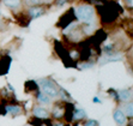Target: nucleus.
<instances>
[{
	"mask_svg": "<svg viewBox=\"0 0 133 126\" xmlns=\"http://www.w3.org/2000/svg\"><path fill=\"white\" fill-rule=\"evenodd\" d=\"M30 21L31 19L28 17L26 13H21L19 16H17V22H18L19 25H22V27H28Z\"/></svg>",
	"mask_w": 133,
	"mask_h": 126,
	"instance_id": "a211bd4d",
	"label": "nucleus"
},
{
	"mask_svg": "<svg viewBox=\"0 0 133 126\" xmlns=\"http://www.w3.org/2000/svg\"><path fill=\"white\" fill-rule=\"evenodd\" d=\"M66 126H68V125H66Z\"/></svg>",
	"mask_w": 133,
	"mask_h": 126,
	"instance_id": "c756f323",
	"label": "nucleus"
},
{
	"mask_svg": "<svg viewBox=\"0 0 133 126\" xmlns=\"http://www.w3.org/2000/svg\"><path fill=\"white\" fill-rule=\"evenodd\" d=\"M36 100L40 106H47L50 103V97H48V96H47L46 94H43L41 90H38V91L36 92Z\"/></svg>",
	"mask_w": 133,
	"mask_h": 126,
	"instance_id": "2eb2a0df",
	"label": "nucleus"
},
{
	"mask_svg": "<svg viewBox=\"0 0 133 126\" xmlns=\"http://www.w3.org/2000/svg\"><path fill=\"white\" fill-rule=\"evenodd\" d=\"M54 49H55L58 56L62 60V62H64V65H65L66 67H76V66H77V64L70 58L68 51L64 47L62 43H60L59 41H55V42H54Z\"/></svg>",
	"mask_w": 133,
	"mask_h": 126,
	"instance_id": "20e7f679",
	"label": "nucleus"
},
{
	"mask_svg": "<svg viewBox=\"0 0 133 126\" xmlns=\"http://www.w3.org/2000/svg\"><path fill=\"white\" fill-rule=\"evenodd\" d=\"M3 30H5V23L0 19V31H3Z\"/></svg>",
	"mask_w": 133,
	"mask_h": 126,
	"instance_id": "cd10ccee",
	"label": "nucleus"
},
{
	"mask_svg": "<svg viewBox=\"0 0 133 126\" xmlns=\"http://www.w3.org/2000/svg\"><path fill=\"white\" fill-rule=\"evenodd\" d=\"M121 56H118L115 55V54H113V55H107L104 59H102L101 61H99V65H104L107 64V62H111V61H120L121 60Z\"/></svg>",
	"mask_w": 133,
	"mask_h": 126,
	"instance_id": "aec40b11",
	"label": "nucleus"
},
{
	"mask_svg": "<svg viewBox=\"0 0 133 126\" xmlns=\"http://www.w3.org/2000/svg\"><path fill=\"white\" fill-rule=\"evenodd\" d=\"M50 125L52 126H66V124L62 123L61 120H50Z\"/></svg>",
	"mask_w": 133,
	"mask_h": 126,
	"instance_id": "b1692460",
	"label": "nucleus"
},
{
	"mask_svg": "<svg viewBox=\"0 0 133 126\" xmlns=\"http://www.w3.org/2000/svg\"><path fill=\"white\" fill-rule=\"evenodd\" d=\"M11 62H12V59H11L10 55L0 56V76H5L9 72Z\"/></svg>",
	"mask_w": 133,
	"mask_h": 126,
	"instance_id": "9d476101",
	"label": "nucleus"
},
{
	"mask_svg": "<svg viewBox=\"0 0 133 126\" xmlns=\"http://www.w3.org/2000/svg\"><path fill=\"white\" fill-rule=\"evenodd\" d=\"M83 126H99V124L97 120L88 119V120H85V123L83 124Z\"/></svg>",
	"mask_w": 133,
	"mask_h": 126,
	"instance_id": "4be33fe9",
	"label": "nucleus"
},
{
	"mask_svg": "<svg viewBox=\"0 0 133 126\" xmlns=\"http://www.w3.org/2000/svg\"><path fill=\"white\" fill-rule=\"evenodd\" d=\"M76 19H77V18H76L74 9H70V10H67V11H66V12L59 18V21H58V23H56V27L65 30L67 27H70L71 24H73Z\"/></svg>",
	"mask_w": 133,
	"mask_h": 126,
	"instance_id": "39448f33",
	"label": "nucleus"
},
{
	"mask_svg": "<svg viewBox=\"0 0 133 126\" xmlns=\"http://www.w3.org/2000/svg\"><path fill=\"white\" fill-rule=\"evenodd\" d=\"M76 106L72 102H64V119L67 124L73 121V112Z\"/></svg>",
	"mask_w": 133,
	"mask_h": 126,
	"instance_id": "1a4fd4ad",
	"label": "nucleus"
},
{
	"mask_svg": "<svg viewBox=\"0 0 133 126\" xmlns=\"http://www.w3.org/2000/svg\"><path fill=\"white\" fill-rule=\"evenodd\" d=\"M113 118H114V121L116 123L118 126H125L127 124V117L120 108H118V109H115L113 112Z\"/></svg>",
	"mask_w": 133,
	"mask_h": 126,
	"instance_id": "f8f14e48",
	"label": "nucleus"
},
{
	"mask_svg": "<svg viewBox=\"0 0 133 126\" xmlns=\"http://www.w3.org/2000/svg\"><path fill=\"white\" fill-rule=\"evenodd\" d=\"M121 111L124 112V114L126 115V117H128L130 119H132V117H133V103H132V101L125 102L124 103V109H121Z\"/></svg>",
	"mask_w": 133,
	"mask_h": 126,
	"instance_id": "f3484780",
	"label": "nucleus"
},
{
	"mask_svg": "<svg viewBox=\"0 0 133 126\" xmlns=\"http://www.w3.org/2000/svg\"><path fill=\"white\" fill-rule=\"evenodd\" d=\"M46 11H47L46 6H43V5L41 4V5L29 7L26 15H28V17L30 19H36V18H40L41 16H43L44 13H46Z\"/></svg>",
	"mask_w": 133,
	"mask_h": 126,
	"instance_id": "0eeeda50",
	"label": "nucleus"
},
{
	"mask_svg": "<svg viewBox=\"0 0 133 126\" xmlns=\"http://www.w3.org/2000/svg\"><path fill=\"white\" fill-rule=\"evenodd\" d=\"M5 108H6V113H9L10 115L12 117H18L21 114L24 113V109L21 105L18 103H10V105H5Z\"/></svg>",
	"mask_w": 133,
	"mask_h": 126,
	"instance_id": "9b49d317",
	"label": "nucleus"
},
{
	"mask_svg": "<svg viewBox=\"0 0 133 126\" xmlns=\"http://www.w3.org/2000/svg\"><path fill=\"white\" fill-rule=\"evenodd\" d=\"M85 4H90V5H94V4H96V5H98V4L102 3V0H83Z\"/></svg>",
	"mask_w": 133,
	"mask_h": 126,
	"instance_id": "393cba45",
	"label": "nucleus"
},
{
	"mask_svg": "<svg viewBox=\"0 0 133 126\" xmlns=\"http://www.w3.org/2000/svg\"><path fill=\"white\" fill-rule=\"evenodd\" d=\"M3 3L10 9H17L22 5V0H3Z\"/></svg>",
	"mask_w": 133,
	"mask_h": 126,
	"instance_id": "6ab92c4d",
	"label": "nucleus"
},
{
	"mask_svg": "<svg viewBox=\"0 0 133 126\" xmlns=\"http://www.w3.org/2000/svg\"><path fill=\"white\" fill-rule=\"evenodd\" d=\"M127 126H132V123H130V125H127Z\"/></svg>",
	"mask_w": 133,
	"mask_h": 126,
	"instance_id": "c85d7f7f",
	"label": "nucleus"
},
{
	"mask_svg": "<svg viewBox=\"0 0 133 126\" xmlns=\"http://www.w3.org/2000/svg\"><path fill=\"white\" fill-rule=\"evenodd\" d=\"M97 12L103 24H110L122 13V9L116 1L102 0V3L97 5Z\"/></svg>",
	"mask_w": 133,
	"mask_h": 126,
	"instance_id": "f257e3e1",
	"label": "nucleus"
},
{
	"mask_svg": "<svg viewBox=\"0 0 133 126\" xmlns=\"http://www.w3.org/2000/svg\"><path fill=\"white\" fill-rule=\"evenodd\" d=\"M24 89L26 94H36L40 88H38V84L35 80H26L24 84Z\"/></svg>",
	"mask_w": 133,
	"mask_h": 126,
	"instance_id": "4468645a",
	"label": "nucleus"
},
{
	"mask_svg": "<svg viewBox=\"0 0 133 126\" xmlns=\"http://www.w3.org/2000/svg\"><path fill=\"white\" fill-rule=\"evenodd\" d=\"M87 118V113L83 108H74L73 112V120H77V121H82Z\"/></svg>",
	"mask_w": 133,
	"mask_h": 126,
	"instance_id": "dca6fc26",
	"label": "nucleus"
},
{
	"mask_svg": "<svg viewBox=\"0 0 133 126\" xmlns=\"http://www.w3.org/2000/svg\"><path fill=\"white\" fill-rule=\"evenodd\" d=\"M125 3L128 7H132L133 6V0H125Z\"/></svg>",
	"mask_w": 133,
	"mask_h": 126,
	"instance_id": "bb28decb",
	"label": "nucleus"
},
{
	"mask_svg": "<svg viewBox=\"0 0 133 126\" xmlns=\"http://www.w3.org/2000/svg\"><path fill=\"white\" fill-rule=\"evenodd\" d=\"M74 13H76V18L82 23H85V24L92 23L94 19H95V9L90 4L79 5L74 10Z\"/></svg>",
	"mask_w": 133,
	"mask_h": 126,
	"instance_id": "f03ea898",
	"label": "nucleus"
},
{
	"mask_svg": "<svg viewBox=\"0 0 133 126\" xmlns=\"http://www.w3.org/2000/svg\"><path fill=\"white\" fill-rule=\"evenodd\" d=\"M38 88L43 94H46L48 97L55 98L59 96L60 86L50 78H42L38 80Z\"/></svg>",
	"mask_w": 133,
	"mask_h": 126,
	"instance_id": "7ed1b4c3",
	"label": "nucleus"
},
{
	"mask_svg": "<svg viewBox=\"0 0 133 126\" xmlns=\"http://www.w3.org/2000/svg\"><path fill=\"white\" fill-rule=\"evenodd\" d=\"M32 117L36 118L38 120H46V119H50V113L47 111L46 108L43 106H40V105H36L32 107Z\"/></svg>",
	"mask_w": 133,
	"mask_h": 126,
	"instance_id": "423d86ee",
	"label": "nucleus"
},
{
	"mask_svg": "<svg viewBox=\"0 0 133 126\" xmlns=\"http://www.w3.org/2000/svg\"><path fill=\"white\" fill-rule=\"evenodd\" d=\"M50 113L52 120H62L64 119V101L62 102H56L53 106V109Z\"/></svg>",
	"mask_w": 133,
	"mask_h": 126,
	"instance_id": "6e6552de",
	"label": "nucleus"
},
{
	"mask_svg": "<svg viewBox=\"0 0 133 126\" xmlns=\"http://www.w3.org/2000/svg\"><path fill=\"white\" fill-rule=\"evenodd\" d=\"M68 0H54V4H55L56 6H64L66 3H67Z\"/></svg>",
	"mask_w": 133,
	"mask_h": 126,
	"instance_id": "a878e982",
	"label": "nucleus"
},
{
	"mask_svg": "<svg viewBox=\"0 0 133 126\" xmlns=\"http://www.w3.org/2000/svg\"><path fill=\"white\" fill-rule=\"evenodd\" d=\"M25 4H26L29 7L36 6V5H41V4H42V0H25Z\"/></svg>",
	"mask_w": 133,
	"mask_h": 126,
	"instance_id": "412c9836",
	"label": "nucleus"
},
{
	"mask_svg": "<svg viewBox=\"0 0 133 126\" xmlns=\"http://www.w3.org/2000/svg\"><path fill=\"white\" fill-rule=\"evenodd\" d=\"M119 102H130L132 101V89H122L118 90Z\"/></svg>",
	"mask_w": 133,
	"mask_h": 126,
	"instance_id": "ddd939ff",
	"label": "nucleus"
},
{
	"mask_svg": "<svg viewBox=\"0 0 133 126\" xmlns=\"http://www.w3.org/2000/svg\"><path fill=\"white\" fill-rule=\"evenodd\" d=\"M109 94V95L113 97V100L116 102H119V97H118V90H114V89H109L108 91H107Z\"/></svg>",
	"mask_w": 133,
	"mask_h": 126,
	"instance_id": "5701e85b",
	"label": "nucleus"
}]
</instances>
